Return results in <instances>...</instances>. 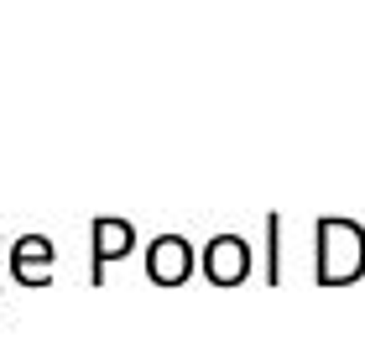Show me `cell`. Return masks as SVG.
Wrapping results in <instances>:
<instances>
[{
	"mask_svg": "<svg viewBox=\"0 0 365 354\" xmlns=\"http://www.w3.org/2000/svg\"><path fill=\"white\" fill-rule=\"evenodd\" d=\"M365 261V234L350 219H324L319 224V276L324 281H344L355 276Z\"/></svg>",
	"mask_w": 365,
	"mask_h": 354,
	"instance_id": "cell-1",
	"label": "cell"
},
{
	"mask_svg": "<svg viewBox=\"0 0 365 354\" xmlns=\"http://www.w3.org/2000/svg\"><path fill=\"white\" fill-rule=\"evenodd\" d=\"M146 266H152L157 281H182L193 266V250L182 234H162V240H152V250H146Z\"/></svg>",
	"mask_w": 365,
	"mask_h": 354,
	"instance_id": "cell-3",
	"label": "cell"
},
{
	"mask_svg": "<svg viewBox=\"0 0 365 354\" xmlns=\"http://www.w3.org/2000/svg\"><path fill=\"white\" fill-rule=\"evenodd\" d=\"M204 266H209L214 281H240L245 271H251V245H245L240 234H220V240H209Z\"/></svg>",
	"mask_w": 365,
	"mask_h": 354,
	"instance_id": "cell-2",
	"label": "cell"
},
{
	"mask_svg": "<svg viewBox=\"0 0 365 354\" xmlns=\"http://www.w3.org/2000/svg\"><path fill=\"white\" fill-rule=\"evenodd\" d=\"M11 256H16V276H21V281H42L47 266H53V245H47L42 234H21Z\"/></svg>",
	"mask_w": 365,
	"mask_h": 354,
	"instance_id": "cell-4",
	"label": "cell"
},
{
	"mask_svg": "<svg viewBox=\"0 0 365 354\" xmlns=\"http://www.w3.org/2000/svg\"><path fill=\"white\" fill-rule=\"evenodd\" d=\"M130 245V224L125 219H94V266L105 256H125Z\"/></svg>",
	"mask_w": 365,
	"mask_h": 354,
	"instance_id": "cell-5",
	"label": "cell"
}]
</instances>
